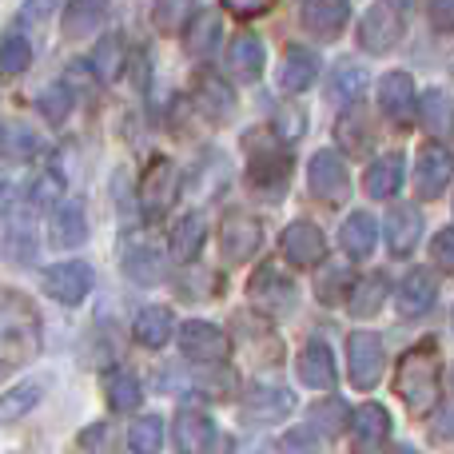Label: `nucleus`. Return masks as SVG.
<instances>
[{
    "mask_svg": "<svg viewBox=\"0 0 454 454\" xmlns=\"http://www.w3.org/2000/svg\"><path fill=\"white\" fill-rule=\"evenodd\" d=\"M36 351H40L36 307L20 291H4V311H0V367H4V375L32 363Z\"/></svg>",
    "mask_w": 454,
    "mask_h": 454,
    "instance_id": "nucleus-1",
    "label": "nucleus"
},
{
    "mask_svg": "<svg viewBox=\"0 0 454 454\" xmlns=\"http://www.w3.org/2000/svg\"><path fill=\"white\" fill-rule=\"evenodd\" d=\"M434 439H454V407H447V411H442V419H439V423H434Z\"/></svg>",
    "mask_w": 454,
    "mask_h": 454,
    "instance_id": "nucleus-53",
    "label": "nucleus"
},
{
    "mask_svg": "<svg viewBox=\"0 0 454 454\" xmlns=\"http://www.w3.org/2000/svg\"><path fill=\"white\" fill-rule=\"evenodd\" d=\"M391 454H419V450H415V447H407V442H403V447H395Z\"/></svg>",
    "mask_w": 454,
    "mask_h": 454,
    "instance_id": "nucleus-54",
    "label": "nucleus"
},
{
    "mask_svg": "<svg viewBox=\"0 0 454 454\" xmlns=\"http://www.w3.org/2000/svg\"><path fill=\"white\" fill-rule=\"evenodd\" d=\"M275 4H279V0H223V8H227L231 16H239V20H255V16H267Z\"/></svg>",
    "mask_w": 454,
    "mask_h": 454,
    "instance_id": "nucleus-49",
    "label": "nucleus"
},
{
    "mask_svg": "<svg viewBox=\"0 0 454 454\" xmlns=\"http://www.w3.org/2000/svg\"><path fill=\"white\" fill-rule=\"evenodd\" d=\"M192 104L200 108V116H207L212 124H227L235 116V88L223 76H215L212 68H200L192 76Z\"/></svg>",
    "mask_w": 454,
    "mask_h": 454,
    "instance_id": "nucleus-8",
    "label": "nucleus"
},
{
    "mask_svg": "<svg viewBox=\"0 0 454 454\" xmlns=\"http://www.w3.org/2000/svg\"><path fill=\"white\" fill-rule=\"evenodd\" d=\"M36 108H40V116H44L48 124H56V128H60L64 120L72 116V88L64 84V80H56V84H48L44 92L36 96Z\"/></svg>",
    "mask_w": 454,
    "mask_h": 454,
    "instance_id": "nucleus-39",
    "label": "nucleus"
},
{
    "mask_svg": "<svg viewBox=\"0 0 454 454\" xmlns=\"http://www.w3.org/2000/svg\"><path fill=\"white\" fill-rule=\"evenodd\" d=\"M52 12H60V0H24L20 24L24 28H36V24H44Z\"/></svg>",
    "mask_w": 454,
    "mask_h": 454,
    "instance_id": "nucleus-47",
    "label": "nucleus"
},
{
    "mask_svg": "<svg viewBox=\"0 0 454 454\" xmlns=\"http://www.w3.org/2000/svg\"><path fill=\"white\" fill-rule=\"evenodd\" d=\"M283 255H287V263H295V267H315V263H323V255H327V239H323V231L315 223L295 220L287 231H283Z\"/></svg>",
    "mask_w": 454,
    "mask_h": 454,
    "instance_id": "nucleus-18",
    "label": "nucleus"
},
{
    "mask_svg": "<svg viewBox=\"0 0 454 454\" xmlns=\"http://www.w3.org/2000/svg\"><path fill=\"white\" fill-rule=\"evenodd\" d=\"M363 92H367V68L355 60H339L327 80V100L335 108H355Z\"/></svg>",
    "mask_w": 454,
    "mask_h": 454,
    "instance_id": "nucleus-24",
    "label": "nucleus"
},
{
    "mask_svg": "<svg viewBox=\"0 0 454 454\" xmlns=\"http://www.w3.org/2000/svg\"><path fill=\"white\" fill-rule=\"evenodd\" d=\"M387 434H391V415H387V407H379V403H363L351 415V442L359 454H371Z\"/></svg>",
    "mask_w": 454,
    "mask_h": 454,
    "instance_id": "nucleus-20",
    "label": "nucleus"
},
{
    "mask_svg": "<svg viewBox=\"0 0 454 454\" xmlns=\"http://www.w3.org/2000/svg\"><path fill=\"white\" fill-rule=\"evenodd\" d=\"M204 239H207V220L200 212H188L172 227V255L180 263H192L200 255V247H204Z\"/></svg>",
    "mask_w": 454,
    "mask_h": 454,
    "instance_id": "nucleus-33",
    "label": "nucleus"
},
{
    "mask_svg": "<svg viewBox=\"0 0 454 454\" xmlns=\"http://www.w3.org/2000/svg\"><path fill=\"white\" fill-rule=\"evenodd\" d=\"M291 180V152H283V140L267 136H247V188L259 196L275 200L287 192Z\"/></svg>",
    "mask_w": 454,
    "mask_h": 454,
    "instance_id": "nucleus-3",
    "label": "nucleus"
},
{
    "mask_svg": "<svg viewBox=\"0 0 454 454\" xmlns=\"http://www.w3.org/2000/svg\"><path fill=\"white\" fill-rule=\"evenodd\" d=\"M40 283H44L48 299H56V303H64V307H76V303H84V295L92 291V267L80 263V259H68V263L48 267Z\"/></svg>",
    "mask_w": 454,
    "mask_h": 454,
    "instance_id": "nucleus-9",
    "label": "nucleus"
},
{
    "mask_svg": "<svg viewBox=\"0 0 454 454\" xmlns=\"http://www.w3.org/2000/svg\"><path fill=\"white\" fill-rule=\"evenodd\" d=\"M295 411V395L287 387H251L243 399V419L247 423H283Z\"/></svg>",
    "mask_w": 454,
    "mask_h": 454,
    "instance_id": "nucleus-16",
    "label": "nucleus"
},
{
    "mask_svg": "<svg viewBox=\"0 0 454 454\" xmlns=\"http://www.w3.org/2000/svg\"><path fill=\"white\" fill-rule=\"evenodd\" d=\"M383 303H387V275H367V279H359L351 287V299H347L351 315H359V319L375 315Z\"/></svg>",
    "mask_w": 454,
    "mask_h": 454,
    "instance_id": "nucleus-37",
    "label": "nucleus"
},
{
    "mask_svg": "<svg viewBox=\"0 0 454 454\" xmlns=\"http://www.w3.org/2000/svg\"><path fill=\"white\" fill-rule=\"evenodd\" d=\"M128 447H132V454H156L164 447V423H160V415L136 419L132 431H128Z\"/></svg>",
    "mask_w": 454,
    "mask_h": 454,
    "instance_id": "nucleus-40",
    "label": "nucleus"
},
{
    "mask_svg": "<svg viewBox=\"0 0 454 454\" xmlns=\"http://www.w3.org/2000/svg\"><path fill=\"white\" fill-rule=\"evenodd\" d=\"M120 267H124V275L132 283H140V287H152V283L164 279V255H160L156 247H148V243H132V247L124 251V259H120Z\"/></svg>",
    "mask_w": 454,
    "mask_h": 454,
    "instance_id": "nucleus-28",
    "label": "nucleus"
},
{
    "mask_svg": "<svg viewBox=\"0 0 454 454\" xmlns=\"http://www.w3.org/2000/svg\"><path fill=\"white\" fill-rule=\"evenodd\" d=\"M60 188H64V180L60 176H40L36 184H32V204H60Z\"/></svg>",
    "mask_w": 454,
    "mask_h": 454,
    "instance_id": "nucleus-51",
    "label": "nucleus"
},
{
    "mask_svg": "<svg viewBox=\"0 0 454 454\" xmlns=\"http://www.w3.org/2000/svg\"><path fill=\"white\" fill-rule=\"evenodd\" d=\"M450 176H454V156L447 148L431 144V148L419 152V164H415V192H419V200H439L442 192H447Z\"/></svg>",
    "mask_w": 454,
    "mask_h": 454,
    "instance_id": "nucleus-13",
    "label": "nucleus"
},
{
    "mask_svg": "<svg viewBox=\"0 0 454 454\" xmlns=\"http://www.w3.org/2000/svg\"><path fill=\"white\" fill-rule=\"evenodd\" d=\"M263 64H267L263 40H259L255 32H239V36H235V44H231V72L251 84V80L263 76Z\"/></svg>",
    "mask_w": 454,
    "mask_h": 454,
    "instance_id": "nucleus-31",
    "label": "nucleus"
},
{
    "mask_svg": "<svg viewBox=\"0 0 454 454\" xmlns=\"http://www.w3.org/2000/svg\"><path fill=\"white\" fill-rule=\"evenodd\" d=\"M247 299L267 315H283L295 307V283L291 275H283L279 263H263L247 283Z\"/></svg>",
    "mask_w": 454,
    "mask_h": 454,
    "instance_id": "nucleus-5",
    "label": "nucleus"
},
{
    "mask_svg": "<svg viewBox=\"0 0 454 454\" xmlns=\"http://www.w3.org/2000/svg\"><path fill=\"white\" fill-rule=\"evenodd\" d=\"M431 255H434V263H439L442 271H450V275H454V227H442V231L434 235Z\"/></svg>",
    "mask_w": 454,
    "mask_h": 454,
    "instance_id": "nucleus-50",
    "label": "nucleus"
},
{
    "mask_svg": "<svg viewBox=\"0 0 454 454\" xmlns=\"http://www.w3.org/2000/svg\"><path fill=\"white\" fill-rule=\"evenodd\" d=\"M172 439H176V450H180V454H204L215 442V423L207 419V411L184 407L180 415H176Z\"/></svg>",
    "mask_w": 454,
    "mask_h": 454,
    "instance_id": "nucleus-19",
    "label": "nucleus"
},
{
    "mask_svg": "<svg viewBox=\"0 0 454 454\" xmlns=\"http://www.w3.org/2000/svg\"><path fill=\"white\" fill-rule=\"evenodd\" d=\"M88 239V220L84 207L76 200H64V204L52 207V243L56 247H80Z\"/></svg>",
    "mask_w": 454,
    "mask_h": 454,
    "instance_id": "nucleus-29",
    "label": "nucleus"
},
{
    "mask_svg": "<svg viewBox=\"0 0 454 454\" xmlns=\"http://www.w3.org/2000/svg\"><path fill=\"white\" fill-rule=\"evenodd\" d=\"M419 239H423V212L411 204L395 207V212L387 215V247H391L395 255H411V251L419 247Z\"/></svg>",
    "mask_w": 454,
    "mask_h": 454,
    "instance_id": "nucleus-25",
    "label": "nucleus"
},
{
    "mask_svg": "<svg viewBox=\"0 0 454 454\" xmlns=\"http://www.w3.org/2000/svg\"><path fill=\"white\" fill-rule=\"evenodd\" d=\"M36 132H32L28 124H16V120H8L4 124V156L8 160H28L36 156Z\"/></svg>",
    "mask_w": 454,
    "mask_h": 454,
    "instance_id": "nucleus-43",
    "label": "nucleus"
},
{
    "mask_svg": "<svg viewBox=\"0 0 454 454\" xmlns=\"http://www.w3.org/2000/svg\"><path fill=\"white\" fill-rule=\"evenodd\" d=\"M180 184H184V176H180V168L172 164V160H152L148 164V172H144V184H140V204H144V212L148 215H164L168 207L180 200Z\"/></svg>",
    "mask_w": 454,
    "mask_h": 454,
    "instance_id": "nucleus-7",
    "label": "nucleus"
},
{
    "mask_svg": "<svg viewBox=\"0 0 454 454\" xmlns=\"http://www.w3.org/2000/svg\"><path fill=\"white\" fill-rule=\"evenodd\" d=\"M307 184H311V196H319L323 204H343L351 196V176H347V164L339 152L323 148L311 156V168H307Z\"/></svg>",
    "mask_w": 454,
    "mask_h": 454,
    "instance_id": "nucleus-6",
    "label": "nucleus"
},
{
    "mask_svg": "<svg viewBox=\"0 0 454 454\" xmlns=\"http://www.w3.org/2000/svg\"><path fill=\"white\" fill-rule=\"evenodd\" d=\"M403 172H407V160L399 152H387V156L371 160L367 176H363V188H367L371 200H391L403 188Z\"/></svg>",
    "mask_w": 454,
    "mask_h": 454,
    "instance_id": "nucleus-23",
    "label": "nucleus"
},
{
    "mask_svg": "<svg viewBox=\"0 0 454 454\" xmlns=\"http://www.w3.org/2000/svg\"><path fill=\"white\" fill-rule=\"evenodd\" d=\"M431 24L439 32H454V0H431Z\"/></svg>",
    "mask_w": 454,
    "mask_h": 454,
    "instance_id": "nucleus-52",
    "label": "nucleus"
},
{
    "mask_svg": "<svg viewBox=\"0 0 454 454\" xmlns=\"http://www.w3.org/2000/svg\"><path fill=\"white\" fill-rule=\"evenodd\" d=\"M379 112L391 124H411V116H419V96H415V80L407 72H387L379 80Z\"/></svg>",
    "mask_w": 454,
    "mask_h": 454,
    "instance_id": "nucleus-12",
    "label": "nucleus"
},
{
    "mask_svg": "<svg viewBox=\"0 0 454 454\" xmlns=\"http://www.w3.org/2000/svg\"><path fill=\"white\" fill-rule=\"evenodd\" d=\"M299 379L307 387H319V391L335 387V359H331V347L323 339H311L303 347V355H299Z\"/></svg>",
    "mask_w": 454,
    "mask_h": 454,
    "instance_id": "nucleus-27",
    "label": "nucleus"
},
{
    "mask_svg": "<svg viewBox=\"0 0 454 454\" xmlns=\"http://www.w3.org/2000/svg\"><path fill=\"white\" fill-rule=\"evenodd\" d=\"M399 40H403V8H395L391 0H375L359 20V44L367 48V52L383 56V52H391Z\"/></svg>",
    "mask_w": 454,
    "mask_h": 454,
    "instance_id": "nucleus-4",
    "label": "nucleus"
},
{
    "mask_svg": "<svg viewBox=\"0 0 454 454\" xmlns=\"http://www.w3.org/2000/svg\"><path fill=\"white\" fill-rule=\"evenodd\" d=\"M271 132H275V140L295 144L299 136L307 132V116H303V108H295V104H283V108H275V116H271Z\"/></svg>",
    "mask_w": 454,
    "mask_h": 454,
    "instance_id": "nucleus-44",
    "label": "nucleus"
},
{
    "mask_svg": "<svg viewBox=\"0 0 454 454\" xmlns=\"http://www.w3.org/2000/svg\"><path fill=\"white\" fill-rule=\"evenodd\" d=\"M434 299H439V279H434L427 267H411V271L403 275L399 291H395V303H399V311L407 315V319L427 315L434 307Z\"/></svg>",
    "mask_w": 454,
    "mask_h": 454,
    "instance_id": "nucleus-15",
    "label": "nucleus"
},
{
    "mask_svg": "<svg viewBox=\"0 0 454 454\" xmlns=\"http://www.w3.org/2000/svg\"><path fill=\"white\" fill-rule=\"evenodd\" d=\"M227 335L220 327H212V323L204 319H192L180 327V351L188 355L192 363H220L227 355Z\"/></svg>",
    "mask_w": 454,
    "mask_h": 454,
    "instance_id": "nucleus-14",
    "label": "nucleus"
},
{
    "mask_svg": "<svg viewBox=\"0 0 454 454\" xmlns=\"http://www.w3.org/2000/svg\"><path fill=\"white\" fill-rule=\"evenodd\" d=\"M259 243H263V227H259V220H251L247 212L223 215V223H220V251H223L227 263H247V259L259 251Z\"/></svg>",
    "mask_w": 454,
    "mask_h": 454,
    "instance_id": "nucleus-11",
    "label": "nucleus"
},
{
    "mask_svg": "<svg viewBox=\"0 0 454 454\" xmlns=\"http://www.w3.org/2000/svg\"><path fill=\"white\" fill-rule=\"evenodd\" d=\"M347 367H351V383L359 391H371L383 375V343L371 331H355L347 339Z\"/></svg>",
    "mask_w": 454,
    "mask_h": 454,
    "instance_id": "nucleus-10",
    "label": "nucleus"
},
{
    "mask_svg": "<svg viewBox=\"0 0 454 454\" xmlns=\"http://www.w3.org/2000/svg\"><path fill=\"white\" fill-rule=\"evenodd\" d=\"M343 423H347V403H339V399H327L311 411V427L323 434H339Z\"/></svg>",
    "mask_w": 454,
    "mask_h": 454,
    "instance_id": "nucleus-46",
    "label": "nucleus"
},
{
    "mask_svg": "<svg viewBox=\"0 0 454 454\" xmlns=\"http://www.w3.org/2000/svg\"><path fill=\"white\" fill-rule=\"evenodd\" d=\"M419 124H423L427 136H434V140H450L454 136V96L442 92V88H431V92L419 100Z\"/></svg>",
    "mask_w": 454,
    "mask_h": 454,
    "instance_id": "nucleus-26",
    "label": "nucleus"
},
{
    "mask_svg": "<svg viewBox=\"0 0 454 454\" xmlns=\"http://www.w3.org/2000/svg\"><path fill=\"white\" fill-rule=\"evenodd\" d=\"M220 36H223L220 12H196V20L184 32V48H188V56H207V52H215Z\"/></svg>",
    "mask_w": 454,
    "mask_h": 454,
    "instance_id": "nucleus-34",
    "label": "nucleus"
},
{
    "mask_svg": "<svg viewBox=\"0 0 454 454\" xmlns=\"http://www.w3.org/2000/svg\"><path fill=\"white\" fill-rule=\"evenodd\" d=\"M335 136L351 156H363V152L371 148V120L363 116L359 108H343V116H339V124H335Z\"/></svg>",
    "mask_w": 454,
    "mask_h": 454,
    "instance_id": "nucleus-36",
    "label": "nucleus"
},
{
    "mask_svg": "<svg viewBox=\"0 0 454 454\" xmlns=\"http://www.w3.org/2000/svg\"><path fill=\"white\" fill-rule=\"evenodd\" d=\"M315 76H319V56L303 44H291L279 64V88L299 96V92H307V88H315Z\"/></svg>",
    "mask_w": 454,
    "mask_h": 454,
    "instance_id": "nucleus-21",
    "label": "nucleus"
},
{
    "mask_svg": "<svg viewBox=\"0 0 454 454\" xmlns=\"http://www.w3.org/2000/svg\"><path fill=\"white\" fill-rule=\"evenodd\" d=\"M439 375H442L439 347H434V339H423V343L411 347L399 359L395 391H399V399L407 403L415 415H427L431 407H439Z\"/></svg>",
    "mask_w": 454,
    "mask_h": 454,
    "instance_id": "nucleus-2",
    "label": "nucleus"
},
{
    "mask_svg": "<svg viewBox=\"0 0 454 454\" xmlns=\"http://www.w3.org/2000/svg\"><path fill=\"white\" fill-rule=\"evenodd\" d=\"M108 20V0H68L60 12V32L68 40H88Z\"/></svg>",
    "mask_w": 454,
    "mask_h": 454,
    "instance_id": "nucleus-22",
    "label": "nucleus"
},
{
    "mask_svg": "<svg viewBox=\"0 0 454 454\" xmlns=\"http://www.w3.org/2000/svg\"><path fill=\"white\" fill-rule=\"evenodd\" d=\"M32 64V44L28 36H4V48H0V68H4V76H20V72H28Z\"/></svg>",
    "mask_w": 454,
    "mask_h": 454,
    "instance_id": "nucleus-42",
    "label": "nucleus"
},
{
    "mask_svg": "<svg viewBox=\"0 0 454 454\" xmlns=\"http://www.w3.org/2000/svg\"><path fill=\"white\" fill-rule=\"evenodd\" d=\"M375 239H379V227L367 212H351L339 227V243H343L347 259H367L375 251Z\"/></svg>",
    "mask_w": 454,
    "mask_h": 454,
    "instance_id": "nucleus-30",
    "label": "nucleus"
},
{
    "mask_svg": "<svg viewBox=\"0 0 454 454\" xmlns=\"http://www.w3.org/2000/svg\"><path fill=\"white\" fill-rule=\"evenodd\" d=\"M136 343L140 347H152V351H160V347L172 339V331H176V319H172V311L168 307H144L140 315H136Z\"/></svg>",
    "mask_w": 454,
    "mask_h": 454,
    "instance_id": "nucleus-32",
    "label": "nucleus"
},
{
    "mask_svg": "<svg viewBox=\"0 0 454 454\" xmlns=\"http://www.w3.org/2000/svg\"><path fill=\"white\" fill-rule=\"evenodd\" d=\"M108 403L116 411H136L140 407V399H144V391H140V379L136 375H128V371H112L108 375Z\"/></svg>",
    "mask_w": 454,
    "mask_h": 454,
    "instance_id": "nucleus-41",
    "label": "nucleus"
},
{
    "mask_svg": "<svg viewBox=\"0 0 454 454\" xmlns=\"http://www.w3.org/2000/svg\"><path fill=\"white\" fill-rule=\"evenodd\" d=\"M36 399H40V387H16V391H8L4 395V419L12 423V419L20 415V411H28Z\"/></svg>",
    "mask_w": 454,
    "mask_h": 454,
    "instance_id": "nucleus-48",
    "label": "nucleus"
},
{
    "mask_svg": "<svg viewBox=\"0 0 454 454\" xmlns=\"http://www.w3.org/2000/svg\"><path fill=\"white\" fill-rule=\"evenodd\" d=\"M351 271H347V267H327V271H323V279L315 283V295L323 299V303H339V299H351Z\"/></svg>",
    "mask_w": 454,
    "mask_h": 454,
    "instance_id": "nucleus-45",
    "label": "nucleus"
},
{
    "mask_svg": "<svg viewBox=\"0 0 454 454\" xmlns=\"http://www.w3.org/2000/svg\"><path fill=\"white\" fill-rule=\"evenodd\" d=\"M92 72L104 80V84H112V80L124 72V40H120V36H104L100 44L92 48Z\"/></svg>",
    "mask_w": 454,
    "mask_h": 454,
    "instance_id": "nucleus-38",
    "label": "nucleus"
},
{
    "mask_svg": "<svg viewBox=\"0 0 454 454\" xmlns=\"http://www.w3.org/2000/svg\"><path fill=\"white\" fill-rule=\"evenodd\" d=\"M347 16H351L347 0H303L299 8V20L315 40H335L347 28Z\"/></svg>",
    "mask_w": 454,
    "mask_h": 454,
    "instance_id": "nucleus-17",
    "label": "nucleus"
},
{
    "mask_svg": "<svg viewBox=\"0 0 454 454\" xmlns=\"http://www.w3.org/2000/svg\"><path fill=\"white\" fill-rule=\"evenodd\" d=\"M196 20V0H156L152 4V24L164 36H176V32H188V24Z\"/></svg>",
    "mask_w": 454,
    "mask_h": 454,
    "instance_id": "nucleus-35",
    "label": "nucleus"
}]
</instances>
